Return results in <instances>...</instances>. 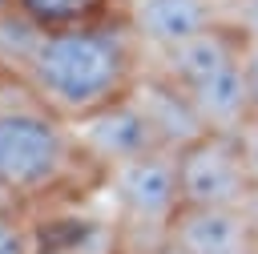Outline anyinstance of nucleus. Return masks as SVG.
<instances>
[{
	"mask_svg": "<svg viewBox=\"0 0 258 254\" xmlns=\"http://www.w3.org/2000/svg\"><path fill=\"white\" fill-rule=\"evenodd\" d=\"M105 169L81 145L73 121L40 105L24 85H0V194L24 210L44 214L105 194Z\"/></svg>",
	"mask_w": 258,
	"mask_h": 254,
	"instance_id": "obj_1",
	"label": "nucleus"
},
{
	"mask_svg": "<svg viewBox=\"0 0 258 254\" xmlns=\"http://www.w3.org/2000/svg\"><path fill=\"white\" fill-rule=\"evenodd\" d=\"M145 52L125 16L56 28L44 36L24 89L64 121H85L97 109L133 93Z\"/></svg>",
	"mask_w": 258,
	"mask_h": 254,
	"instance_id": "obj_2",
	"label": "nucleus"
},
{
	"mask_svg": "<svg viewBox=\"0 0 258 254\" xmlns=\"http://www.w3.org/2000/svg\"><path fill=\"white\" fill-rule=\"evenodd\" d=\"M109 214L117 222L121 250L133 254H169V226L181 210L177 185V149H153L133 157L105 177Z\"/></svg>",
	"mask_w": 258,
	"mask_h": 254,
	"instance_id": "obj_3",
	"label": "nucleus"
},
{
	"mask_svg": "<svg viewBox=\"0 0 258 254\" xmlns=\"http://www.w3.org/2000/svg\"><path fill=\"white\" fill-rule=\"evenodd\" d=\"M181 206H250L254 173L238 133H198L177 149Z\"/></svg>",
	"mask_w": 258,
	"mask_h": 254,
	"instance_id": "obj_4",
	"label": "nucleus"
},
{
	"mask_svg": "<svg viewBox=\"0 0 258 254\" xmlns=\"http://www.w3.org/2000/svg\"><path fill=\"white\" fill-rule=\"evenodd\" d=\"M169 254H258V222L250 206H181Z\"/></svg>",
	"mask_w": 258,
	"mask_h": 254,
	"instance_id": "obj_5",
	"label": "nucleus"
},
{
	"mask_svg": "<svg viewBox=\"0 0 258 254\" xmlns=\"http://www.w3.org/2000/svg\"><path fill=\"white\" fill-rule=\"evenodd\" d=\"M73 129H77L81 145L93 153V161L105 173L117 169V165H125V161H133V157H145L153 149H165L161 137H157V129L149 125V117L141 113V105L133 97H121V101L97 109L93 117L73 121Z\"/></svg>",
	"mask_w": 258,
	"mask_h": 254,
	"instance_id": "obj_6",
	"label": "nucleus"
},
{
	"mask_svg": "<svg viewBox=\"0 0 258 254\" xmlns=\"http://www.w3.org/2000/svg\"><path fill=\"white\" fill-rule=\"evenodd\" d=\"M222 8L226 4L218 0H125L121 16L133 28L141 52H157L222 24Z\"/></svg>",
	"mask_w": 258,
	"mask_h": 254,
	"instance_id": "obj_7",
	"label": "nucleus"
},
{
	"mask_svg": "<svg viewBox=\"0 0 258 254\" xmlns=\"http://www.w3.org/2000/svg\"><path fill=\"white\" fill-rule=\"evenodd\" d=\"M242 56V40L226 28V24H214L181 44H169V48H157V52H145V69L173 81L177 89H194L198 81H206L210 73H218L222 65L238 60Z\"/></svg>",
	"mask_w": 258,
	"mask_h": 254,
	"instance_id": "obj_8",
	"label": "nucleus"
},
{
	"mask_svg": "<svg viewBox=\"0 0 258 254\" xmlns=\"http://www.w3.org/2000/svg\"><path fill=\"white\" fill-rule=\"evenodd\" d=\"M129 97L141 105V113L149 117V125L157 129V137H161L165 149H181L185 141H194L198 133H206V125H202L189 93L177 89L173 81L149 73V69H141V77H137V85H133Z\"/></svg>",
	"mask_w": 258,
	"mask_h": 254,
	"instance_id": "obj_9",
	"label": "nucleus"
},
{
	"mask_svg": "<svg viewBox=\"0 0 258 254\" xmlns=\"http://www.w3.org/2000/svg\"><path fill=\"white\" fill-rule=\"evenodd\" d=\"M202 125L214 133H242L246 121L254 117V101L246 89V73H242V56L222 65L218 73H210L206 81H198L194 89H185Z\"/></svg>",
	"mask_w": 258,
	"mask_h": 254,
	"instance_id": "obj_10",
	"label": "nucleus"
},
{
	"mask_svg": "<svg viewBox=\"0 0 258 254\" xmlns=\"http://www.w3.org/2000/svg\"><path fill=\"white\" fill-rule=\"evenodd\" d=\"M44 36H48V32H44L32 16H24L16 4L0 12V73H4V81L24 85L36 52H40V44H44Z\"/></svg>",
	"mask_w": 258,
	"mask_h": 254,
	"instance_id": "obj_11",
	"label": "nucleus"
},
{
	"mask_svg": "<svg viewBox=\"0 0 258 254\" xmlns=\"http://www.w3.org/2000/svg\"><path fill=\"white\" fill-rule=\"evenodd\" d=\"M12 4L24 16H32L44 32H56V28H77V24L121 16L125 0H12Z\"/></svg>",
	"mask_w": 258,
	"mask_h": 254,
	"instance_id": "obj_12",
	"label": "nucleus"
},
{
	"mask_svg": "<svg viewBox=\"0 0 258 254\" xmlns=\"http://www.w3.org/2000/svg\"><path fill=\"white\" fill-rule=\"evenodd\" d=\"M0 254H36L32 214L16 206H0Z\"/></svg>",
	"mask_w": 258,
	"mask_h": 254,
	"instance_id": "obj_13",
	"label": "nucleus"
},
{
	"mask_svg": "<svg viewBox=\"0 0 258 254\" xmlns=\"http://www.w3.org/2000/svg\"><path fill=\"white\" fill-rule=\"evenodd\" d=\"M222 24H226L242 44H258V0H226Z\"/></svg>",
	"mask_w": 258,
	"mask_h": 254,
	"instance_id": "obj_14",
	"label": "nucleus"
},
{
	"mask_svg": "<svg viewBox=\"0 0 258 254\" xmlns=\"http://www.w3.org/2000/svg\"><path fill=\"white\" fill-rule=\"evenodd\" d=\"M242 73H246V89H250L254 117H258V44H242Z\"/></svg>",
	"mask_w": 258,
	"mask_h": 254,
	"instance_id": "obj_15",
	"label": "nucleus"
},
{
	"mask_svg": "<svg viewBox=\"0 0 258 254\" xmlns=\"http://www.w3.org/2000/svg\"><path fill=\"white\" fill-rule=\"evenodd\" d=\"M238 137H242V149H246V161H250V173H254V194H258V117H250Z\"/></svg>",
	"mask_w": 258,
	"mask_h": 254,
	"instance_id": "obj_16",
	"label": "nucleus"
},
{
	"mask_svg": "<svg viewBox=\"0 0 258 254\" xmlns=\"http://www.w3.org/2000/svg\"><path fill=\"white\" fill-rule=\"evenodd\" d=\"M4 8H12V0H0V12H4Z\"/></svg>",
	"mask_w": 258,
	"mask_h": 254,
	"instance_id": "obj_17",
	"label": "nucleus"
},
{
	"mask_svg": "<svg viewBox=\"0 0 258 254\" xmlns=\"http://www.w3.org/2000/svg\"><path fill=\"white\" fill-rule=\"evenodd\" d=\"M113 254H133V250H113Z\"/></svg>",
	"mask_w": 258,
	"mask_h": 254,
	"instance_id": "obj_18",
	"label": "nucleus"
},
{
	"mask_svg": "<svg viewBox=\"0 0 258 254\" xmlns=\"http://www.w3.org/2000/svg\"><path fill=\"white\" fill-rule=\"evenodd\" d=\"M0 85H4V73H0Z\"/></svg>",
	"mask_w": 258,
	"mask_h": 254,
	"instance_id": "obj_19",
	"label": "nucleus"
},
{
	"mask_svg": "<svg viewBox=\"0 0 258 254\" xmlns=\"http://www.w3.org/2000/svg\"><path fill=\"white\" fill-rule=\"evenodd\" d=\"M218 4H226V0H218Z\"/></svg>",
	"mask_w": 258,
	"mask_h": 254,
	"instance_id": "obj_20",
	"label": "nucleus"
}]
</instances>
